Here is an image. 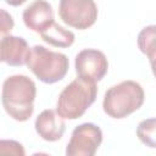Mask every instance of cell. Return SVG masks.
Returning a JSON list of instances; mask_svg holds the SVG:
<instances>
[{
    "label": "cell",
    "instance_id": "cell-5",
    "mask_svg": "<svg viewBox=\"0 0 156 156\" xmlns=\"http://www.w3.org/2000/svg\"><path fill=\"white\" fill-rule=\"evenodd\" d=\"M60 18L69 27L83 30L98 20V6L94 0H60Z\"/></svg>",
    "mask_w": 156,
    "mask_h": 156
},
{
    "label": "cell",
    "instance_id": "cell-12",
    "mask_svg": "<svg viewBox=\"0 0 156 156\" xmlns=\"http://www.w3.org/2000/svg\"><path fill=\"white\" fill-rule=\"evenodd\" d=\"M40 37L45 43L56 48H69L76 39L73 32L65 29L56 22H54L46 30L40 33Z\"/></svg>",
    "mask_w": 156,
    "mask_h": 156
},
{
    "label": "cell",
    "instance_id": "cell-4",
    "mask_svg": "<svg viewBox=\"0 0 156 156\" xmlns=\"http://www.w3.org/2000/svg\"><path fill=\"white\" fill-rule=\"evenodd\" d=\"M33 74L45 84H54L65 78L68 72L69 61L62 52L46 49L43 45H34L27 62Z\"/></svg>",
    "mask_w": 156,
    "mask_h": 156
},
{
    "label": "cell",
    "instance_id": "cell-2",
    "mask_svg": "<svg viewBox=\"0 0 156 156\" xmlns=\"http://www.w3.org/2000/svg\"><path fill=\"white\" fill-rule=\"evenodd\" d=\"M96 95V82L78 77L60 93L56 102V111L66 119H77L94 104Z\"/></svg>",
    "mask_w": 156,
    "mask_h": 156
},
{
    "label": "cell",
    "instance_id": "cell-14",
    "mask_svg": "<svg viewBox=\"0 0 156 156\" xmlns=\"http://www.w3.org/2000/svg\"><path fill=\"white\" fill-rule=\"evenodd\" d=\"M0 154L10 155H24V149L21 143L15 140H1L0 141Z\"/></svg>",
    "mask_w": 156,
    "mask_h": 156
},
{
    "label": "cell",
    "instance_id": "cell-11",
    "mask_svg": "<svg viewBox=\"0 0 156 156\" xmlns=\"http://www.w3.org/2000/svg\"><path fill=\"white\" fill-rule=\"evenodd\" d=\"M138 48L147 56L151 71L156 78V24L146 26L139 32Z\"/></svg>",
    "mask_w": 156,
    "mask_h": 156
},
{
    "label": "cell",
    "instance_id": "cell-3",
    "mask_svg": "<svg viewBox=\"0 0 156 156\" xmlns=\"http://www.w3.org/2000/svg\"><path fill=\"white\" fill-rule=\"evenodd\" d=\"M145 100L143 87L134 80H123L110 87L102 100L104 112L116 119H122L139 110Z\"/></svg>",
    "mask_w": 156,
    "mask_h": 156
},
{
    "label": "cell",
    "instance_id": "cell-16",
    "mask_svg": "<svg viewBox=\"0 0 156 156\" xmlns=\"http://www.w3.org/2000/svg\"><path fill=\"white\" fill-rule=\"evenodd\" d=\"M27 0H5V2L10 6H20L22 4H24Z\"/></svg>",
    "mask_w": 156,
    "mask_h": 156
},
{
    "label": "cell",
    "instance_id": "cell-8",
    "mask_svg": "<svg viewBox=\"0 0 156 156\" xmlns=\"http://www.w3.org/2000/svg\"><path fill=\"white\" fill-rule=\"evenodd\" d=\"M30 50L24 38L7 34L0 41V60L9 66L21 67L27 65Z\"/></svg>",
    "mask_w": 156,
    "mask_h": 156
},
{
    "label": "cell",
    "instance_id": "cell-1",
    "mask_svg": "<svg viewBox=\"0 0 156 156\" xmlns=\"http://www.w3.org/2000/svg\"><path fill=\"white\" fill-rule=\"evenodd\" d=\"M35 83L24 74H13L2 83L1 104L6 113L18 122L28 121L34 111Z\"/></svg>",
    "mask_w": 156,
    "mask_h": 156
},
{
    "label": "cell",
    "instance_id": "cell-13",
    "mask_svg": "<svg viewBox=\"0 0 156 156\" xmlns=\"http://www.w3.org/2000/svg\"><path fill=\"white\" fill-rule=\"evenodd\" d=\"M138 139L150 149H156V117L141 121L136 127Z\"/></svg>",
    "mask_w": 156,
    "mask_h": 156
},
{
    "label": "cell",
    "instance_id": "cell-15",
    "mask_svg": "<svg viewBox=\"0 0 156 156\" xmlns=\"http://www.w3.org/2000/svg\"><path fill=\"white\" fill-rule=\"evenodd\" d=\"M1 13V35H7V33L13 28V18L4 9L0 10Z\"/></svg>",
    "mask_w": 156,
    "mask_h": 156
},
{
    "label": "cell",
    "instance_id": "cell-7",
    "mask_svg": "<svg viewBox=\"0 0 156 156\" xmlns=\"http://www.w3.org/2000/svg\"><path fill=\"white\" fill-rule=\"evenodd\" d=\"M74 67L78 77L99 82L108 71V61L102 51L98 49H84L77 54Z\"/></svg>",
    "mask_w": 156,
    "mask_h": 156
},
{
    "label": "cell",
    "instance_id": "cell-10",
    "mask_svg": "<svg viewBox=\"0 0 156 156\" xmlns=\"http://www.w3.org/2000/svg\"><path fill=\"white\" fill-rule=\"evenodd\" d=\"M35 132L46 141H57L62 138L66 130L65 118L57 111L48 108L41 111L34 122Z\"/></svg>",
    "mask_w": 156,
    "mask_h": 156
},
{
    "label": "cell",
    "instance_id": "cell-6",
    "mask_svg": "<svg viewBox=\"0 0 156 156\" xmlns=\"http://www.w3.org/2000/svg\"><path fill=\"white\" fill-rule=\"evenodd\" d=\"M102 143V132L94 123L77 126L66 147L67 156H94Z\"/></svg>",
    "mask_w": 156,
    "mask_h": 156
},
{
    "label": "cell",
    "instance_id": "cell-9",
    "mask_svg": "<svg viewBox=\"0 0 156 156\" xmlns=\"http://www.w3.org/2000/svg\"><path fill=\"white\" fill-rule=\"evenodd\" d=\"M22 18L27 28L39 34L46 30L55 22L52 6L46 0H34L24 9Z\"/></svg>",
    "mask_w": 156,
    "mask_h": 156
}]
</instances>
